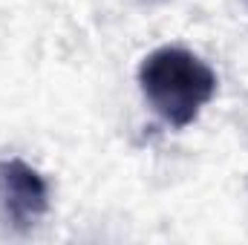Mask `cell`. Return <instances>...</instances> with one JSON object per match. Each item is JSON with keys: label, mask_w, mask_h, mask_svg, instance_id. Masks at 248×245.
<instances>
[{"label": "cell", "mask_w": 248, "mask_h": 245, "mask_svg": "<svg viewBox=\"0 0 248 245\" xmlns=\"http://www.w3.org/2000/svg\"><path fill=\"white\" fill-rule=\"evenodd\" d=\"M49 182L38 168L17 156L0 159V214L15 231H32L49 214Z\"/></svg>", "instance_id": "obj_2"}, {"label": "cell", "mask_w": 248, "mask_h": 245, "mask_svg": "<svg viewBox=\"0 0 248 245\" xmlns=\"http://www.w3.org/2000/svg\"><path fill=\"white\" fill-rule=\"evenodd\" d=\"M217 72L185 46H159L139 63V90L150 110L170 127H190L214 101Z\"/></svg>", "instance_id": "obj_1"}, {"label": "cell", "mask_w": 248, "mask_h": 245, "mask_svg": "<svg viewBox=\"0 0 248 245\" xmlns=\"http://www.w3.org/2000/svg\"><path fill=\"white\" fill-rule=\"evenodd\" d=\"M246 6H248V0H246Z\"/></svg>", "instance_id": "obj_4"}, {"label": "cell", "mask_w": 248, "mask_h": 245, "mask_svg": "<svg viewBox=\"0 0 248 245\" xmlns=\"http://www.w3.org/2000/svg\"><path fill=\"white\" fill-rule=\"evenodd\" d=\"M144 3H165V0H144Z\"/></svg>", "instance_id": "obj_3"}]
</instances>
